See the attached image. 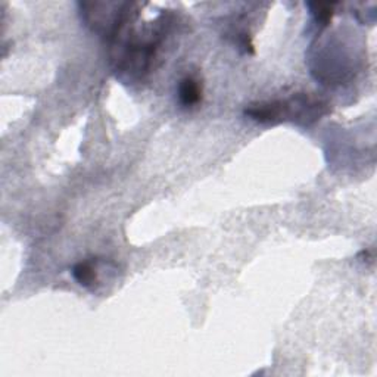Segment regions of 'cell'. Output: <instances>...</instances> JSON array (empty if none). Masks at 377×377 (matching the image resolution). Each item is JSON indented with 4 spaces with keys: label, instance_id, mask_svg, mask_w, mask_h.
Here are the masks:
<instances>
[{
    "label": "cell",
    "instance_id": "obj_3",
    "mask_svg": "<svg viewBox=\"0 0 377 377\" xmlns=\"http://www.w3.org/2000/svg\"><path fill=\"white\" fill-rule=\"evenodd\" d=\"M179 99L184 108H192L202 99V84L195 77H184L179 84Z\"/></svg>",
    "mask_w": 377,
    "mask_h": 377
},
{
    "label": "cell",
    "instance_id": "obj_1",
    "mask_svg": "<svg viewBox=\"0 0 377 377\" xmlns=\"http://www.w3.org/2000/svg\"><path fill=\"white\" fill-rule=\"evenodd\" d=\"M327 112V105L320 99L296 94L286 101L261 102L251 105L244 114L258 123H278L293 121L298 124L310 125L320 120Z\"/></svg>",
    "mask_w": 377,
    "mask_h": 377
},
{
    "label": "cell",
    "instance_id": "obj_4",
    "mask_svg": "<svg viewBox=\"0 0 377 377\" xmlns=\"http://www.w3.org/2000/svg\"><path fill=\"white\" fill-rule=\"evenodd\" d=\"M311 12L315 18V21L320 26H327V23L332 20V15H333V8L334 5H329V4H310Z\"/></svg>",
    "mask_w": 377,
    "mask_h": 377
},
{
    "label": "cell",
    "instance_id": "obj_2",
    "mask_svg": "<svg viewBox=\"0 0 377 377\" xmlns=\"http://www.w3.org/2000/svg\"><path fill=\"white\" fill-rule=\"evenodd\" d=\"M99 267L101 262L98 259H87L75 264L71 273L79 285L94 291L99 285Z\"/></svg>",
    "mask_w": 377,
    "mask_h": 377
}]
</instances>
